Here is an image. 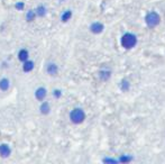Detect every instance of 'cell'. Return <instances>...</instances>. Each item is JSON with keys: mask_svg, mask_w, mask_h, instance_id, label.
<instances>
[{"mask_svg": "<svg viewBox=\"0 0 165 164\" xmlns=\"http://www.w3.org/2000/svg\"><path fill=\"white\" fill-rule=\"evenodd\" d=\"M70 117H71V120L74 124H80V123H82L84 120V117H85V115H84V112L82 109H73L71 111V115H70Z\"/></svg>", "mask_w": 165, "mask_h": 164, "instance_id": "1", "label": "cell"}, {"mask_svg": "<svg viewBox=\"0 0 165 164\" xmlns=\"http://www.w3.org/2000/svg\"><path fill=\"white\" fill-rule=\"evenodd\" d=\"M121 44H123L124 47L126 49H132L133 46H135L136 44V37L133 34H126L124 35L123 38H121Z\"/></svg>", "mask_w": 165, "mask_h": 164, "instance_id": "2", "label": "cell"}, {"mask_svg": "<svg viewBox=\"0 0 165 164\" xmlns=\"http://www.w3.org/2000/svg\"><path fill=\"white\" fill-rule=\"evenodd\" d=\"M159 20H161V18H159V16L156 13H149L146 16V23H147V25L149 27H154L156 25H159Z\"/></svg>", "mask_w": 165, "mask_h": 164, "instance_id": "3", "label": "cell"}, {"mask_svg": "<svg viewBox=\"0 0 165 164\" xmlns=\"http://www.w3.org/2000/svg\"><path fill=\"white\" fill-rule=\"evenodd\" d=\"M10 147L7 144H1L0 145V155L1 158H8L10 155Z\"/></svg>", "mask_w": 165, "mask_h": 164, "instance_id": "4", "label": "cell"}, {"mask_svg": "<svg viewBox=\"0 0 165 164\" xmlns=\"http://www.w3.org/2000/svg\"><path fill=\"white\" fill-rule=\"evenodd\" d=\"M35 96H36V98H37V100L43 101L46 97V89L45 88H38L37 90H36Z\"/></svg>", "mask_w": 165, "mask_h": 164, "instance_id": "5", "label": "cell"}, {"mask_svg": "<svg viewBox=\"0 0 165 164\" xmlns=\"http://www.w3.org/2000/svg\"><path fill=\"white\" fill-rule=\"evenodd\" d=\"M102 29H104V26L101 25V24L99 23H94L91 25V30L93 32V33L98 34V33H101L102 32Z\"/></svg>", "mask_w": 165, "mask_h": 164, "instance_id": "6", "label": "cell"}, {"mask_svg": "<svg viewBox=\"0 0 165 164\" xmlns=\"http://www.w3.org/2000/svg\"><path fill=\"white\" fill-rule=\"evenodd\" d=\"M0 89H1L2 91H7V90L9 89V80L6 79V78H3V79L0 80Z\"/></svg>", "mask_w": 165, "mask_h": 164, "instance_id": "7", "label": "cell"}, {"mask_svg": "<svg viewBox=\"0 0 165 164\" xmlns=\"http://www.w3.org/2000/svg\"><path fill=\"white\" fill-rule=\"evenodd\" d=\"M34 69V63L32 61H25L24 63V66H23V70L25 72H29V71H32Z\"/></svg>", "mask_w": 165, "mask_h": 164, "instance_id": "8", "label": "cell"}, {"mask_svg": "<svg viewBox=\"0 0 165 164\" xmlns=\"http://www.w3.org/2000/svg\"><path fill=\"white\" fill-rule=\"evenodd\" d=\"M18 57H19V60L23 61V62L27 61V59H28V51H27V49H22L19 52V54H18Z\"/></svg>", "mask_w": 165, "mask_h": 164, "instance_id": "9", "label": "cell"}, {"mask_svg": "<svg viewBox=\"0 0 165 164\" xmlns=\"http://www.w3.org/2000/svg\"><path fill=\"white\" fill-rule=\"evenodd\" d=\"M57 72V66L55 65V64H49L47 66V73L51 74V76H55Z\"/></svg>", "mask_w": 165, "mask_h": 164, "instance_id": "10", "label": "cell"}, {"mask_svg": "<svg viewBox=\"0 0 165 164\" xmlns=\"http://www.w3.org/2000/svg\"><path fill=\"white\" fill-rule=\"evenodd\" d=\"M41 112L46 115V114H49V105L47 102H43L42 106H41Z\"/></svg>", "mask_w": 165, "mask_h": 164, "instance_id": "11", "label": "cell"}, {"mask_svg": "<svg viewBox=\"0 0 165 164\" xmlns=\"http://www.w3.org/2000/svg\"><path fill=\"white\" fill-rule=\"evenodd\" d=\"M26 18L28 21H33L34 18H35V11H33V10H29L28 13L26 15Z\"/></svg>", "mask_w": 165, "mask_h": 164, "instance_id": "12", "label": "cell"}, {"mask_svg": "<svg viewBox=\"0 0 165 164\" xmlns=\"http://www.w3.org/2000/svg\"><path fill=\"white\" fill-rule=\"evenodd\" d=\"M36 11H37V15L38 16H44L45 15V11H46V9H45V7H43V6H39L37 9H36Z\"/></svg>", "mask_w": 165, "mask_h": 164, "instance_id": "13", "label": "cell"}, {"mask_svg": "<svg viewBox=\"0 0 165 164\" xmlns=\"http://www.w3.org/2000/svg\"><path fill=\"white\" fill-rule=\"evenodd\" d=\"M71 16H72V13L69 10V11H66L65 14H63V16H62V20H63V21H68V20L71 18Z\"/></svg>", "mask_w": 165, "mask_h": 164, "instance_id": "14", "label": "cell"}, {"mask_svg": "<svg viewBox=\"0 0 165 164\" xmlns=\"http://www.w3.org/2000/svg\"><path fill=\"white\" fill-rule=\"evenodd\" d=\"M23 7H24L23 2H19V3H17V5H16V8L18 10H22V9H23Z\"/></svg>", "mask_w": 165, "mask_h": 164, "instance_id": "15", "label": "cell"}, {"mask_svg": "<svg viewBox=\"0 0 165 164\" xmlns=\"http://www.w3.org/2000/svg\"><path fill=\"white\" fill-rule=\"evenodd\" d=\"M54 92H55L54 95L56 96V97H60V96H61V91H58V90H55Z\"/></svg>", "mask_w": 165, "mask_h": 164, "instance_id": "16", "label": "cell"}]
</instances>
